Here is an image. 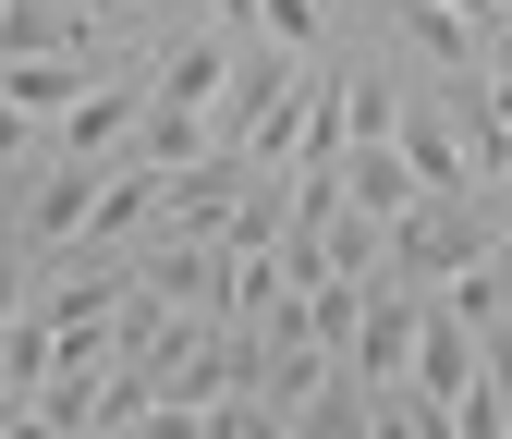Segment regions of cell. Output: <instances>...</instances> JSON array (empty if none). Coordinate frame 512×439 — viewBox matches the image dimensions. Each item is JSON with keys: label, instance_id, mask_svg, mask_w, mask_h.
<instances>
[{"label": "cell", "instance_id": "obj_1", "mask_svg": "<svg viewBox=\"0 0 512 439\" xmlns=\"http://www.w3.org/2000/svg\"><path fill=\"white\" fill-rule=\"evenodd\" d=\"M500 232H512V196H488V183H464V196H415V208L391 220V281L439 293L452 269H476Z\"/></svg>", "mask_w": 512, "mask_h": 439}, {"label": "cell", "instance_id": "obj_2", "mask_svg": "<svg viewBox=\"0 0 512 439\" xmlns=\"http://www.w3.org/2000/svg\"><path fill=\"white\" fill-rule=\"evenodd\" d=\"M415 318H427V293L378 269V281H366V318H354V342H342V366H354L366 391H391L403 366H415Z\"/></svg>", "mask_w": 512, "mask_h": 439}, {"label": "cell", "instance_id": "obj_3", "mask_svg": "<svg viewBox=\"0 0 512 439\" xmlns=\"http://www.w3.org/2000/svg\"><path fill=\"white\" fill-rule=\"evenodd\" d=\"M220 86H232V25H171L147 49V98L159 110H220Z\"/></svg>", "mask_w": 512, "mask_h": 439}, {"label": "cell", "instance_id": "obj_4", "mask_svg": "<svg viewBox=\"0 0 512 439\" xmlns=\"http://www.w3.org/2000/svg\"><path fill=\"white\" fill-rule=\"evenodd\" d=\"M135 122H147V61H135V74H98L74 110H61V122H49V159H110Z\"/></svg>", "mask_w": 512, "mask_h": 439}, {"label": "cell", "instance_id": "obj_5", "mask_svg": "<svg viewBox=\"0 0 512 439\" xmlns=\"http://www.w3.org/2000/svg\"><path fill=\"white\" fill-rule=\"evenodd\" d=\"M0 61H98L86 0H0Z\"/></svg>", "mask_w": 512, "mask_h": 439}, {"label": "cell", "instance_id": "obj_6", "mask_svg": "<svg viewBox=\"0 0 512 439\" xmlns=\"http://www.w3.org/2000/svg\"><path fill=\"white\" fill-rule=\"evenodd\" d=\"M403 379H415L427 403H464V391L488 379V354H476V330H464V318H452V305H439V293H427V318H415V366H403Z\"/></svg>", "mask_w": 512, "mask_h": 439}, {"label": "cell", "instance_id": "obj_7", "mask_svg": "<svg viewBox=\"0 0 512 439\" xmlns=\"http://www.w3.org/2000/svg\"><path fill=\"white\" fill-rule=\"evenodd\" d=\"M391 147H403V171L427 183V196H464V183H476V171H464V135H452V110H439V86H427V98H403Z\"/></svg>", "mask_w": 512, "mask_h": 439}, {"label": "cell", "instance_id": "obj_8", "mask_svg": "<svg viewBox=\"0 0 512 439\" xmlns=\"http://www.w3.org/2000/svg\"><path fill=\"white\" fill-rule=\"evenodd\" d=\"M281 232H293V159H256L244 196H232V220H220V244H232V257H281Z\"/></svg>", "mask_w": 512, "mask_h": 439}, {"label": "cell", "instance_id": "obj_9", "mask_svg": "<svg viewBox=\"0 0 512 439\" xmlns=\"http://www.w3.org/2000/svg\"><path fill=\"white\" fill-rule=\"evenodd\" d=\"M391 25L415 37L427 74H488V37H476V13H452V0H391Z\"/></svg>", "mask_w": 512, "mask_h": 439}, {"label": "cell", "instance_id": "obj_10", "mask_svg": "<svg viewBox=\"0 0 512 439\" xmlns=\"http://www.w3.org/2000/svg\"><path fill=\"white\" fill-rule=\"evenodd\" d=\"M415 196H427V183L403 171V147H391V135H354V147H342V208H366V220H403Z\"/></svg>", "mask_w": 512, "mask_h": 439}, {"label": "cell", "instance_id": "obj_11", "mask_svg": "<svg viewBox=\"0 0 512 439\" xmlns=\"http://www.w3.org/2000/svg\"><path fill=\"white\" fill-rule=\"evenodd\" d=\"M281 439H378V391L354 379V366H330V379L293 403V427H281Z\"/></svg>", "mask_w": 512, "mask_h": 439}, {"label": "cell", "instance_id": "obj_12", "mask_svg": "<svg viewBox=\"0 0 512 439\" xmlns=\"http://www.w3.org/2000/svg\"><path fill=\"white\" fill-rule=\"evenodd\" d=\"M86 86H98V61H0V98H13V110H37V122H61Z\"/></svg>", "mask_w": 512, "mask_h": 439}, {"label": "cell", "instance_id": "obj_13", "mask_svg": "<svg viewBox=\"0 0 512 439\" xmlns=\"http://www.w3.org/2000/svg\"><path fill=\"white\" fill-rule=\"evenodd\" d=\"M256 25H269L293 61H317V49H330V0H256Z\"/></svg>", "mask_w": 512, "mask_h": 439}, {"label": "cell", "instance_id": "obj_14", "mask_svg": "<svg viewBox=\"0 0 512 439\" xmlns=\"http://www.w3.org/2000/svg\"><path fill=\"white\" fill-rule=\"evenodd\" d=\"M25 293H37V257H25V244H13V232H0V330H13V318H25Z\"/></svg>", "mask_w": 512, "mask_h": 439}]
</instances>
